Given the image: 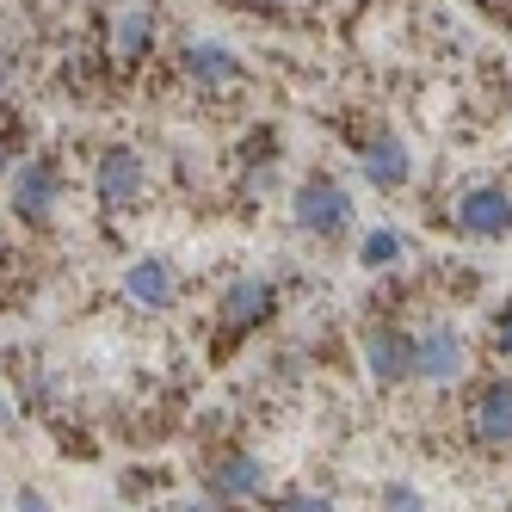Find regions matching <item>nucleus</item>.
Here are the masks:
<instances>
[{
  "instance_id": "13",
  "label": "nucleus",
  "mask_w": 512,
  "mask_h": 512,
  "mask_svg": "<svg viewBox=\"0 0 512 512\" xmlns=\"http://www.w3.org/2000/svg\"><path fill=\"white\" fill-rule=\"evenodd\" d=\"M112 50H118V62H142L155 50V13L149 7H124L118 19H112Z\"/></svg>"
},
{
  "instance_id": "1",
  "label": "nucleus",
  "mask_w": 512,
  "mask_h": 512,
  "mask_svg": "<svg viewBox=\"0 0 512 512\" xmlns=\"http://www.w3.org/2000/svg\"><path fill=\"white\" fill-rule=\"evenodd\" d=\"M352 192L340 186V179H327V173H309L297 192H290V223L309 229V235H346L352 229Z\"/></svg>"
},
{
  "instance_id": "4",
  "label": "nucleus",
  "mask_w": 512,
  "mask_h": 512,
  "mask_svg": "<svg viewBox=\"0 0 512 512\" xmlns=\"http://www.w3.org/2000/svg\"><path fill=\"white\" fill-rule=\"evenodd\" d=\"M457 229L475 241H506L512 235V198L500 186H469L457 192Z\"/></svg>"
},
{
  "instance_id": "9",
  "label": "nucleus",
  "mask_w": 512,
  "mask_h": 512,
  "mask_svg": "<svg viewBox=\"0 0 512 512\" xmlns=\"http://www.w3.org/2000/svg\"><path fill=\"white\" fill-rule=\"evenodd\" d=\"M216 315H223L229 334H253L272 315V278H235L223 290V303H216Z\"/></svg>"
},
{
  "instance_id": "6",
  "label": "nucleus",
  "mask_w": 512,
  "mask_h": 512,
  "mask_svg": "<svg viewBox=\"0 0 512 512\" xmlns=\"http://www.w3.org/2000/svg\"><path fill=\"white\" fill-rule=\"evenodd\" d=\"M124 297H130L136 309L161 315V309H173V297H179V278H173V266L161 260V253H142V260L124 266Z\"/></svg>"
},
{
  "instance_id": "7",
  "label": "nucleus",
  "mask_w": 512,
  "mask_h": 512,
  "mask_svg": "<svg viewBox=\"0 0 512 512\" xmlns=\"http://www.w3.org/2000/svg\"><path fill=\"white\" fill-rule=\"evenodd\" d=\"M364 364H371L377 383H408L414 377V334H401V327H371L364 334Z\"/></svg>"
},
{
  "instance_id": "3",
  "label": "nucleus",
  "mask_w": 512,
  "mask_h": 512,
  "mask_svg": "<svg viewBox=\"0 0 512 512\" xmlns=\"http://www.w3.org/2000/svg\"><path fill=\"white\" fill-rule=\"evenodd\" d=\"M93 192L105 210H130L142 192H149V167H142L136 149H99L93 161Z\"/></svg>"
},
{
  "instance_id": "16",
  "label": "nucleus",
  "mask_w": 512,
  "mask_h": 512,
  "mask_svg": "<svg viewBox=\"0 0 512 512\" xmlns=\"http://www.w3.org/2000/svg\"><path fill=\"white\" fill-rule=\"evenodd\" d=\"M494 346H500V358H512V297H506L500 315H494Z\"/></svg>"
},
{
  "instance_id": "22",
  "label": "nucleus",
  "mask_w": 512,
  "mask_h": 512,
  "mask_svg": "<svg viewBox=\"0 0 512 512\" xmlns=\"http://www.w3.org/2000/svg\"><path fill=\"white\" fill-rule=\"evenodd\" d=\"M0 432H13V408H7V395H0Z\"/></svg>"
},
{
  "instance_id": "17",
  "label": "nucleus",
  "mask_w": 512,
  "mask_h": 512,
  "mask_svg": "<svg viewBox=\"0 0 512 512\" xmlns=\"http://www.w3.org/2000/svg\"><path fill=\"white\" fill-rule=\"evenodd\" d=\"M13 512H56V506H50V494H38V488H19V494H13Z\"/></svg>"
},
{
  "instance_id": "19",
  "label": "nucleus",
  "mask_w": 512,
  "mask_h": 512,
  "mask_svg": "<svg viewBox=\"0 0 512 512\" xmlns=\"http://www.w3.org/2000/svg\"><path fill=\"white\" fill-rule=\"evenodd\" d=\"M13 155H19V149H13V130H0V173H13V167H19Z\"/></svg>"
},
{
  "instance_id": "5",
  "label": "nucleus",
  "mask_w": 512,
  "mask_h": 512,
  "mask_svg": "<svg viewBox=\"0 0 512 512\" xmlns=\"http://www.w3.org/2000/svg\"><path fill=\"white\" fill-rule=\"evenodd\" d=\"M414 377L420 383H432V389H445V383H457L463 377V334L457 327H426V334L414 340Z\"/></svg>"
},
{
  "instance_id": "11",
  "label": "nucleus",
  "mask_w": 512,
  "mask_h": 512,
  "mask_svg": "<svg viewBox=\"0 0 512 512\" xmlns=\"http://www.w3.org/2000/svg\"><path fill=\"white\" fill-rule=\"evenodd\" d=\"M469 426H475L482 445H512V377H500V383H488L482 395H475Z\"/></svg>"
},
{
  "instance_id": "15",
  "label": "nucleus",
  "mask_w": 512,
  "mask_h": 512,
  "mask_svg": "<svg viewBox=\"0 0 512 512\" xmlns=\"http://www.w3.org/2000/svg\"><path fill=\"white\" fill-rule=\"evenodd\" d=\"M383 512H426V500H420V488L395 482V488H383Z\"/></svg>"
},
{
  "instance_id": "10",
  "label": "nucleus",
  "mask_w": 512,
  "mask_h": 512,
  "mask_svg": "<svg viewBox=\"0 0 512 512\" xmlns=\"http://www.w3.org/2000/svg\"><path fill=\"white\" fill-rule=\"evenodd\" d=\"M358 167H364V179H371L377 192H395V186H408V142H401L395 130H383V136H371L358 149Z\"/></svg>"
},
{
  "instance_id": "2",
  "label": "nucleus",
  "mask_w": 512,
  "mask_h": 512,
  "mask_svg": "<svg viewBox=\"0 0 512 512\" xmlns=\"http://www.w3.org/2000/svg\"><path fill=\"white\" fill-rule=\"evenodd\" d=\"M56 192H62V179H56V161H50V155H31V161H19V167L7 173V204H13L19 223H31V229L50 223Z\"/></svg>"
},
{
  "instance_id": "18",
  "label": "nucleus",
  "mask_w": 512,
  "mask_h": 512,
  "mask_svg": "<svg viewBox=\"0 0 512 512\" xmlns=\"http://www.w3.org/2000/svg\"><path fill=\"white\" fill-rule=\"evenodd\" d=\"M278 512H334V500H321V494H297V500H284Z\"/></svg>"
},
{
  "instance_id": "8",
  "label": "nucleus",
  "mask_w": 512,
  "mask_h": 512,
  "mask_svg": "<svg viewBox=\"0 0 512 512\" xmlns=\"http://www.w3.org/2000/svg\"><path fill=\"white\" fill-rule=\"evenodd\" d=\"M266 494V463L260 457H223L210 463V506H241Z\"/></svg>"
},
{
  "instance_id": "12",
  "label": "nucleus",
  "mask_w": 512,
  "mask_h": 512,
  "mask_svg": "<svg viewBox=\"0 0 512 512\" xmlns=\"http://www.w3.org/2000/svg\"><path fill=\"white\" fill-rule=\"evenodd\" d=\"M179 62H186V75L198 87H229V81H241V68H247L229 44H186V56H179Z\"/></svg>"
},
{
  "instance_id": "21",
  "label": "nucleus",
  "mask_w": 512,
  "mask_h": 512,
  "mask_svg": "<svg viewBox=\"0 0 512 512\" xmlns=\"http://www.w3.org/2000/svg\"><path fill=\"white\" fill-rule=\"evenodd\" d=\"M7 81H13V56H7V50H0V87H7Z\"/></svg>"
},
{
  "instance_id": "20",
  "label": "nucleus",
  "mask_w": 512,
  "mask_h": 512,
  "mask_svg": "<svg viewBox=\"0 0 512 512\" xmlns=\"http://www.w3.org/2000/svg\"><path fill=\"white\" fill-rule=\"evenodd\" d=\"M167 512H216L210 500H179V506H167Z\"/></svg>"
},
{
  "instance_id": "14",
  "label": "nucleus",
  "mask_w": 512,
  "mask_h": 512,
  "mask_svg": "<svg viewBox=\"0 0 512 512\" xmlns=\"http://www.w3.org/2000/svg\"><path fill=\"white\" fill-rule=\"evenodd\" d=\"M401 253H408V241H401L395 229H371L358 241V266H371V272H383V266H395Z\"/></svg>"
}]
</instances>
